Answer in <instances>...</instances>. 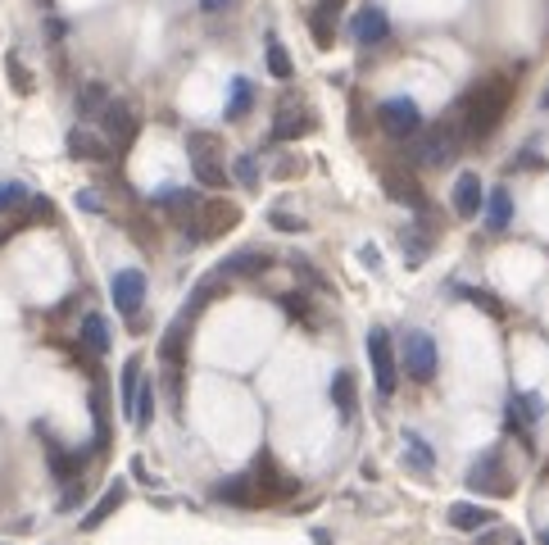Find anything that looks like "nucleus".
Masks as SVG:
<instances>
[{
  "label": "nucleus",
  "mask_w": 549,
  "mask_h": 545,
  "mask_svg": "<svg viewBox=\"0 0 549 545\" xmlns=\"http://www.w3.org/2000/svg\"><path fill=\"white\" fill-rule=\"evenodd\" d=\"M136 391H142V359H127L123 377H118V400H123V419L132 423V409H136Z\"/></svg>",
  "instance_id": "nucleus-26"
},
{
  "label": "nucleus",
  "mask_w": 549,
  "mask_h": 545,
  "mask_svg": "<svg viewBox=\"0 0 549 545\" xmlns=\"http://www.w3.org/2000/svg\"><path fill=\"white\" fill-rule=\"evenodd\" d=\"M78 505H82V487H78V482H68V487H64V496H59V505H55V509H59V514H73V509H78Z\"/></svg>",
  "instance_id": "nucleus-40"
},
{
  "label": "nucleus",
  "mask_w": 549,
  "mask_h": 545,
  "mask_svg": "<svg viewBox=\"0 0 549 545\" xmlns=\"http://www.w3.org/2000/svg\"><path fill=\"white\" fill-rule=\"evenodd\" d=\"M105 105H109V91H105L100 82H91V87L78 91V114H82V118H100Z\"/></svg>",
  "instance_id": "nucleus-32"
},
{
  "label": "nucleus",
  "mask_w": 549,
  "mask_h": 545,
  "mask_svg": "<svg viewBox=\"0 0 549 545\" xmlns=\"http://www.w3.org/2000/svg\"><path fill=\"white\" fill-rule=\"evenodd\" d=\"M482 210H486V228H491V232H504V228L513 223V195H509L504 186H495V191L486 195Z\"/></svg>",
  "instance_id": "nucleus-24"
},
{
  "label": "nucleus",
  "mask_w": 549,
  "mask_h": 545,
  "mask_svg": "<svg viewBox=\"0 0 549 545\" xmlns=\"http://www.w3.org/2000/svg\"><path fill=\"white\" fill-rule=\"evenodd\" d=\"M64 32H68V28H64V23H59V19H46V37H55V41H59V37H64Z\"/></svg>",
  "instance_id": "nucleus-44"
},
{
  "label": "nucleus",
  "mask_w": 549,
  "mask_h": 545,
  "mask_svg": "<svg viewBox=\"0 0 549 545\" xmlns=\"http://www.w3.org/2000/svg\"><path fill=\"white\" fill-rule=\"evenodd\" d=\"M123 500H127V482H109V491H105V496L82 514V532H96L100 523H109V518H114V509H118Z\"/></svg>",
  "instance_id": "nucleus-18"
},
{
  "label": "nucleus",
  "mask_w": 549,
  "mask_h": 545,
  "mask_svg": "<svg viewBox=\"0 0 549 545\" xmlns=\"http://www.w3.org/2000/svg\"><path fill=\"white\" fill-rule=\"evenodd\" d=\"M82 463H87V450H59V446H50V472L59 477V482H78Z\"/></svg>",
  "instance_id": "nucleus-25"
},
{
  "label": "nucleus",
  "mask_w": 549,
  "mask_h": 545,
  "mask_svg": "<svg viewBox=\"0 0 549 545\" xmlns=\"http://www.w3.org/2000/svg\"><path fill=\"white\" fill-rule=\"evenodd\" d=\"M427 255H432V237L423 232V237H414V232H404V264L408 268H418V264H427Z\"/></svg>",
  "instance_id": "nucleus-35"
},
{
  "label": "nucleus",
  "mask_w": 549,
  "mask_h": 545,
  "mask_svg": "<svg viewBox=\"0 0 549 545\" xmlns=\"http://www.w3.org/2000/svg\"><path fill=\"white\" fill-rule=\"evenodd\" d=\"M219 10H227V0H204V14H219Z\"/></svg>",
  "instance_id": "nucleus-45"
},
{
  "label": "nucleus",
  "mask_w": 549,
  "mask_h": 545,
  "mask_svg": "<svg viewBox=\"0 0 549 545\" xmlns=\"http://www.w3.org/2000/svg\"><path fill=\"white\" fill-rule=\"evenodd\" d=\"M495 523V514L486 509V505H450V527H459V532H486Z\"/></svg>",
  "instance_id": "nucleus-20"
},
{
  "label": "nucleus",
  "mask_w": 549,
  "mask_h": 545,
  "mask_svg": "<svg viewBox=\"0 0 549 545\" xmlns=\"http://www.w3.org/2000/svg\"><path fill=\"white\" fill-rule=\"evenodd\" d=\"M468 487L472 491H486V496H509L513 491V477L504 468V454L500 450H486L482 459L468 468Z\"/></svg>",
  "instance_id": "nucleus-8"
},
{
  "label": "nucleus",
  "mask_w": 549,
  "mask_h": 545,
  "mask_svg": "<svg viewBox=\"0 0 549 545\" xmlns=\"http://www.w3.org/2000/svg\"><path fill=\"white\" fill-rule=\"evenodd\" d=\"M150 419H155V386L142 382V391H136V409H132V423L136 428H150Z\"/></svg>",
  "instance_id": "nucleus-34"
},
{
  "label": "nucleus",
  "mask_w": 549,
  "mask_h": 545,
  "mask_svg": "<svg viewBox=\"0 0 549 545\" xmlns=\"http://www.w3.org/2000/svg\"><path fill=\"white\" fill-rule=\"evenodd\" d=\"M82 346L100 359V355H109V323L100 318V314H87L82 318Z\"/></svg>",
  "instance_id": "nucleus-27"
},
{
  "label": "nucleus",
  "mask_w": 549,
  "mask_h": 545,
  "mask_svg": "<svg viewBox=\"0 0 549 545\" xmlns=\"http://www.w3.org/2000/svg\"><path fill=\"white\" fill-rule=\"evenodd\" d=\"M540 109H549V91H545V96H540Z\"/></svg>",
  "instance_id": "nucleus-48"
},
{
  "label": "nucleus",
  "mask_w": 549,
  "mask_h": 545,
  "mask_svg": "<svg viewBox=\"0 0 549 545\" xmlns=\"http://www.w3.org/2000/svg\"><path fill=\"white\" fill-rule=\"evenodd\" d=\"M454 146H459V118H441V123H423V132L414 136V155L418 164H445L450 155H454Z\"/></svg>",
  "instance_id": "nucleus-4"
},
{
  "label": "nucleus",
  "mask_w": 549,
  "mask_h": 545,
  "mask_svg": "<svg viewBox=\"0 0 549 545\" xmlns=\"http://www.w3.org/2000/svg\"><path fill=\"white\" fill-rule=\"evenodd\" d=\"M250 105H254V87H250V78H232V91H227V118L236 123V118H245L250 114Z\"/></svg>",
  "instance_id": "nucleus-30"
},
{
  "label": "nucleus",
  "mask_w": 549,
  "mask_h": 545,
  "mask_svg": "<svg viewBox=\"0 0 549 545\" xmlns=\"http://www.w3.org/2000/svg\"><path fill=\"white\" fill-rule=\"evenodd\" d=\"M340 5H346V0H313L309 23H313V37H318V46H322V50H327V46H336V28H331V19L340 14Z\"/></svg>",
  "instance_id": "nucleus-19"
},
{
  "label": "nucleus",
  "mask_w": 549,
  "mask_h": 545,
  "mask_svg": "<svg viewBox=\"0 0 549 545\" xmlns=\"http://www.w3.org/2000/svg\"><path fill=\"white\" fill-rule=\"evenodd\" d=\"M454 291H459V296H468V300H472L476 309H486L491 318H504V305H500V300H495L491 291H482V287H454Z\"/></svg>",
  "instance_id": "nucleus-38"
},
{
  "label": "nucleus",
  "mask_w": 549,
  "mask_h": 545,
  "mask_svg": "<svg viewBox=\"0 0 549 545\" xmlns=\"http://www.w3.org/2000/svg\"><path fill=\"white\" fill-rule=\"evenodd\" d=\"M68 155H73V160H91V164L109 160L105 142H100L96 132H87V127H73V132H68Z\"/></svg>",
  "instance_id": "nucleus-22"
},
{
  "label": "nucleus",
  "mask_w": 549,
  "mask_h": 545,
  "mask_svg": "<svg viewBox=\"0 0 549 545\" xmlns=\"http://www.w3.org/2000/svg\"><path fill=\"white\" fill-rule=\"evenodd\" d=\"M191 323H195L191 314H177V318H173V327L159 336V355H164V364H173V368L182 364V355H186V336H191Z\"/></svg>",
  "instance_id": "nucleus-17"
},
{
  "label": "nucleus",
  "mask_w": 549,
  "mask_h": 545,
  "mask_svg": "<svg viewBox=\"0 0 549 545\" xmlns=\"http://www.w3.org/2000/svg\"><path fill=\"white\" fill-rule=\"evenodd\" d=\"M100 123H105V132H109L114 146H132V136H136V109H132L127 100H114V96H109Z\"/></svg>",
  "instance_id": "nucleus-10"
},
{
  "label": "nucleus",
  "mask_w": 549,
  "mask_h": 545,
  "mask_svg": "<svg viewBox=\"0 0 549 545\" xmlns=\"http://www.w3.org/2000/svg\"><path fill=\"white\" fill-rule=\"evenodd\" d=\"M236 223H241V210H236L232 200H223V195H214V200H200L195 219L186 223V241H214V237L232 232Z\"/></svg>",
  "instance_id": "nucleus-2"
},
{
  "label": "nucleus",
  "mask_w": 549,
  "mask_h": 545,
  "mask_svg": "<svg viewBox=\"0 0 549 545\" xmlns=\"http://www.w3.org/2000/svg\"><path fill=\"white\" fill-rule=\"evenodd\" d=\"M14 228H19V223H10V228H0V246H5V241L14 237Z\"/></svg>",
  "instance_id": "nucleus-47"
},
{
  "label": "nucleus",
  "mask_w": 549,
  "mask_h": 545,
  "mask_svg": "<svg viewBox=\"0 0 549 545\" xmlns=\"http://www.w3.org/2000/svg\"><path fill=\"white\" fill-rule=\"evenodd\" d=\"M191 169H195V182H200V186H214V191L227 186V169H223L219 160H204V164H191Z\"/></svg>",
  "instance_id": "nucleus-36"
},
{
  "label": "nucleus",
  "mask_w": 549,
  "mask_h": 545,
  "mask_svg": "<svg viewBox=\"0 0 549 545\" xmlns=\"http://www.w3.org/2000/svg\"><path fill=\"white\" fill-rule=\"evenodd\" d=\"M368 364H373V382H377V395H395L399 386V359H395V346H390V332L386 327H373L368 332Z\"/></svg>",
  "instance_id": "nucleus-6"
},
{
  "label": "nucleus",
  "mask_w": 549,
  "mask_h": 545,
  "mask_svg": "<svg viewBox=\"0 0 549 545\" xmlns=\"http://www.w3.org/2000/svg\"><path fill=\"white\" fill-rule=\"evenodd\" d=\"M540 545H549V527H545V532H540Z\"/></svg>",
  "instance_id": "nucleus-49"
},
{
  "label": "nucleus",
  "mask_w": 549,
  "mask_h": 545,
  "mask_svg": "<svg viewBox=\"0 0 549 545\" xmlns=\"http://www.w3.org/2000/svg\"><path fill=\"white\" fill-rule=\"evenodd\" d=\"M482 204H486V186L476 173H459L454 177V214L459 219H476L482 214Z\"/></svg>",
  "instance_id": "nucleus-12"
},
{
  "label": "nucleus",
  "mask_w": 549,
  "mask_h": 545,
  "mask_svg": "<svg viewBox=\"0 0 549 545\" xmlns=\"http://www.w3.org/2000/svg\"><path fill=\"white\" fill-rule=\"evenodd\" d=\"M313 545H331V532H322V527H318V532H313Z\"/></svg>",
  "instance_id": "nucleus-46"
},
{
  "label": "nucleus",
  "mask_w": 549,
  "mask_h": 545,
  "mask_svg": "<svg viewBox=\"0 0 549 545\" xmlns=\"http://www.w3.org/2000/svg\"><path fill=\"white\" fill-rule=\"evenodd\" d=\"M404 459L414 463L418 472H432V468H436V454H432V446H427L418 432H404Z\"/></svg>",
  "instance_id": "nucleus-29"
},
{
  "label": "nucleus",
  "mask_w": 549,
  "mask_h": 545,
  "mask_svg": "<svg viewBox=\"0 0 549 545\" xmlns=\"http://www.w3.org/2000/svg\"><path fill=\"white\" fill-rule=\"evenodd\" d=\"M386 37H390V19H386L382 5H368V10L355 14V41L377 46V41H386Z\"/></svg>",
  "instance_id": "nucleus-15"
},
{
  "label": "nucleus",
  "mask_w": 549,
  "mask_h": 545,
  "mask_svg": "<svg viewBox=\"0 0 549 545\" xmlns=\"http://www.w3.org/2000/svg\"><path fill=\"white\" fill-rule=\"evenodd\" d=\"M37 5H46V10H50V5H55V0H37Z\"/></svg>",
  "instance_id": "nucleus-50"
},
{
  "label": "nucleus",
  "mask_w": 549,
  "mask_h": 545,
  "mask_svg": "<svg viewBox=\"0 0 549 545\" xmlns=\"http://www.w3.org/2000/svg\"><path fill=\"white\" fill-rule=\"evenodd\" d=\"M399 364H404V373L414 377V382H432L436 368H441V350H436L432 332H423V327L408 332L404 336V350H399Z\"/></svg>",
  "instance_id": "nucleus-5"
},
{
  "label": "nucleus",
  "mask_w": 549,
  "mask_h": 545,
  "mask_svg": "<svg viewBox=\"0 0 549 545\" xmlns=\"http://www.w3.org/2000/svg\"><path fill=\"white\" fill-rule=\"evenodd\" d=\"M28 200H32V191H28L23 182H0V214H14V210H23Z\"/></svg>",
  "instance_id": "nucleus-33"
},
{
  "label": "nucleus",
  "mask_w": 549,
  "mask_h": 545,
  "mask_svg": "<svg viewBox=\"0 0 549 545\" xmlns=\"http://www.w3.org/2000/svg\"><path fill=\"white\" fill-rule=\"evenodd\" d=\"M540 414H545V400H540L536 391H518V395L509 400V432H518V437L531 446V432H527V428H531Z\"/></svg>",
  "instance_id": "nucleus-11"
},
{
  "label": "nucleus",
  "mask_w": 549,
  "mask_h": 545,
  "mask_svg": "<svg viewBox=\"0 0 549 545\" xmlns=\"http://www.w3.org/2000/svg\"><path fill=\"white\" fill-rule=\"evenodd\" d=\"M282 309H287L296 323H313V305L300 300V291H287V296H282Z\"/></svg>",
  "instance_id": "nucleus-39"
},
{
  "label": "nucleus",
  "mask_w": 549,
  "mask_h": 545,
  "mask_svg": "<svg viewBox=\"0 0 549 545\" xmlns=\"http://www.w3.org/2000/svg\"><path fill=\"white\" fill-rule=\"evenodd\" d=\"M236 177H241L245 186H259V164H254V160H236Z\"/></svg>",
  "instance_id": "nucleus-42"
},
{
  "label": "nucleus",
  "mask_w": 549,
  "mask_h": 545,
  "mask_svg": "<svg viewBox=\"0 0 549 545\" xmlns=\"http://www.w3.org/2000/svg\"><path fill=\"white\" fill-rule=\"evenodd\" d=\"M377 123L386 136H395V142H414V136L423 132V109L414 96H390L377 105Z\"/></svg>",
  "instance_id": "nucleus-3"
},
{
  "label": "nucleus",
  "mask_w": 549,
  "mask_h": 545,
  "mask_svg": "<svg viewBox=\"0 0 549 545\" xmlns=\"http://www.w3.org/2000/svg\"><path fill=\"white\" fill-rule=\"evenodd\" d=\"M78 204H82V210H91V214H100V195H96V191H82Z\"/></svg>",
  "instance_id": "nucleus-43"
},
{
  "label": "nucleus",
  "mask_w": 549,
  "mask_h": 545,
  "mask_svg": "<svg viewBox=\"0 0 549 545\" xmlns=\"http://www.w3.org/2000/svg\"><path fill=\"white\" fill-rule=\"evenodd\" d=\"M313 127V118H305L300 109H287L278 114V123H272V142H296V136H305Z\"/></svg>",
  "instance_id": "nucleus-28"
},
{
  "label": "nucleus",
  "mask_w": 549,
  "mask_h": 545,
  "mask_svg": "<svg viewBox=\"0 0 549 545\" xmlns=\"http://www.w3.org/2000/svg\"><path fill=\"white\" fill-rule=\"evenodd\" d=\"M219 136L214 132H191V142H186V155H191V164H204V160H219Z\"/></svg>",
  "instance_id": "nucleus-31"
},
{
  "label": "nucleus",
  "mask_w": 549,
  "mask_h": 545,
  "mask_svg": "<svg viewBox=\"0 0 549 545\" xmlns=\"http://www.w3.org/2000/svg\"><path fill=\"white\" fill-rule=\"evenodd\" d=\"M272 228H278V232H305L309 223L296 219V214H287V210H278V214H272Z\"/></svg>",
  "instance_id": "nucleus-41"
},
{
  "label": "nucleus",
  "mask_w": 549,
  "mask_h": 545,
  "mask_svg": "<svg viewBox=\"0 0 549 545\" xmlns=\"http://www.w3.org/2000/svg\"><path fill=\"white\" fill-rule=\"evenodd\" d=\"M214 500L219 505H236V509H259L268 505L259 482H254V472H241V477H223V482L214 487Z\"/></svg>",
  "instance_id": "nucleus-9"
},
{
  "label": "nucleus",
  "mask_w": 549,
  "mask_h": 545,
  "mask_svg": "<svg viewBox=\"0 0 549 545\" xmlns=\"http://www.w3.org/2000/svg\"><path fill=\"white\" fill-rule=\"evenodd\" d=\"M268 268H272V255L268 250H241V255L223 259L219 278H259V272H268Z\"/></svg>",
  "instance_id": "nucleus-13"
},
{
  "label": "nucleus",
  "mask_w": 549,
  "mask_h": 545,
  "mask_svg": "<svg viewBox=\"0 0 549 545\" xmlns=\"http://www.w3.org/2000/svg\"><path fill=\"white\" fill-rule=\"evenodd\" d=\"M386 195L399 200V204H414V210H423V204H427L418 177H408V173H386Z\"/></svg>",
  "instance_id": "nucleus-23"
},
{
  "label": "nucleus",
  "mask_w": 549,
  "mask_h": 545,
  "mask_svg": "<svg viewBox=\"0 0 549 545\" xmlns=\"http://www.w3.org/2000/svg\"><path fill=\"white\" fill-rule=\"evenodd\" d=\"M109 300H114V309L123 318L136 323V314H142V305H146V272L142 268H118L114 282H109Z\"/></svg>",
  "instance_id": "nucleus-7"
},
{
  "label": "nucleus",
  "mask_w": 549,
  "mask_h": 545,
  "mask_svg": "<svg viewBox=\"0 0 549 545\" xmlns=\"http://www.w3.org/2000/svg\"><path fill=\"white\" fill-rule=\"evenodd\" d=\"M155 204L164 214H173L177 223H191L195 219V210H200V195L191 191V186H173V191H159L155 195Z\"/></svg>",
  "instance_id": "nucleus-16"
},
{
  "label": "nucleus",
  "mask_w": 549,
  "mask_h": 545,
  "mask_svg": "<svg viewBox=\"0 0 549 545\" xmlns=\"http://www.w3.org/2000/svg\"><path fill=\"white\" fill-rule=\"evenodd\" d=\"M5 74H10V87H14L19 96H28V91H32V74H28V68H23V59H19L14 50L5 55Z\"/></svg>",
  "instance_id": "nucleus-37"
},
{
  "label": "nucleus",
  "mask_w": 549,
  "mask_h": 545,
  "mask_svg": "<svg viewBox=\"0 0 549 545\" xmlns=\"http://www.w3.org/2000/svg\"><path fill=\"white\" fill-rule=\"evenodd\" d=\"M331 404H336L340 423H355V414H359V391H355V373H350V368H340V373L331 377Z\"/></svg>",
  "instance_id": "nucleus-14"
},
{
  "label": "nucleus",
  "mask_w": 549,
  "mask_h": 545,
  "mask_svg": "<svg viewBox=\"0 0 549 545\" xmlns=\"http://www.w3.org/2000/svg\"><path fill=\"white\" fill-rule=\"evenodd\" d=\"M509 105H513V78H486L482 87H472L463 100H459V127L468 132V136H486V132H495L500 123H504V114H509Z\"/></svg>",
  "instance_id": "nucleus-1"
},
{
  "label": "nucleus",
  "mask_w": 549,
  "mask_h": 545,
  "mask_svg": "<svg viewBox=\"0 0 549 545\" xmlns=\"http://www.w3.org/2000/svg\"><path fill=\"white\" fill-rule=\"evenodd\" d=\"M263 64H268V74L278 78V82H291V78H296V64H291L282 37H272V32L263 37Z\"/></svg>",
  "instance_id": "nucleus-21"
}]
</instances>
